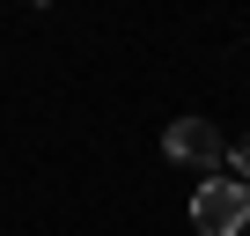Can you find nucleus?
I'll list each match as a JSON object with an SVG mask.
<instances>
[{
	"mask_svg": "<svg viewBox=\"0 0 250 236\" xmlns=\"http://www.w3.org/2000/svg\"><path fill=\"white\" fill-rule=\"evenodd\" d=\"M191 229L199 236H243L250 229V185L243 177H206L191 192Z\"/></svg>",
	"mask_w": 250,
	"mask_h": 236,
	"instance_id": "obj_1",
	"label": "nucleus"
},
{
	"mask_svg": "<svg viewBox=\"0 0 250 236\" xmlns=\"http://www.w3.org/2000/svg\"><path fill=\"white\" fill-rule=\"evenodd\" d=\"M162 155H169V163H191V170H221V163H228V141L213 133V118H169Z\"/></svg>",
	"mask_w": 250,
	"mask_h": 236,
	"instance_id": "obj_2",
	"label": "nucleus"
},
{
	"mask_svg": "<svg viewBox=\"0 0 250 236\" xmlns=\"http://www.w3.org/2000/svg\"><path fill=\"white\" fill-rule=\"evenodd\" d=\"M228 163H235V170H243V185H250V133H243V141L228 148Z\"/></svg>",
	"mask_w": 250,
	"mask_h": 236,
	"instance_id": "obj_3",
	"label": "nucleus"
}]
</instances>
